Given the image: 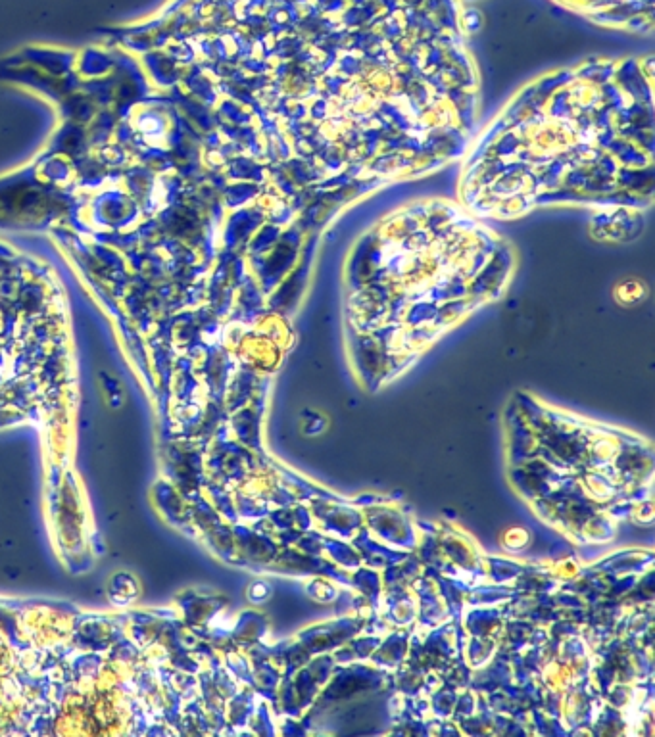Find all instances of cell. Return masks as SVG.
<instances>
[{"label": "cell", "mask_w": 655, "mask_h": 737, "mask_svg": "<svg viewBox=\"0 0 655 737\" xmlns=\"http://www.w3.org/2000/svg\"><path fill=\"white\" fill-rule=\"evenodd\" d=\"M139 594V588H137V582L131 574H116L112 584H110V597L114 603L118 605H127L131 603L135 597Z\"/></svg>", "instance_id": "cell-1"}]
</instances>
